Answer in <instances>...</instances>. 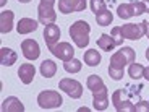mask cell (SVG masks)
I'll return each mask as SVG.
<instances>
[{"instance_id": "6da1fadb", "label": "cell", "mask_w": 149, "mask_h": 112, "mask_svg": "<svg viewBox=\"0 0 149 112\" xmlns=\"http://www.w3.org/2000/svg\"><path fill=\"white\" fill-rule=\"evenodd\" d=\"M134 62V50L131 47H122L118 52H115L110 57V65H109V75L113 80L123 78V68L125 65H130Z\"/></svg>"}, {"instance_id": "7a4b0ae2", "label": "cell", "mask_w": 149, "mask_h": 112, "mask_svg": "<svg viewBox=\"0 0 149 112\" xmlns=\"http://www.w3.org/2000/svg\"><path fill=\"white\" fill-rule=\"evenodd\" d=\"M89 31H91V26L86 21H83V20L74 21L70 26V36L79 49H84L89 44Z\"/></svg>"}, {"instance_id": "3957f363", "label": "cell", "mask_w": 149, "mask_h": 112, "mask_svg": "<svg viewBox=\"0 0 149 112\" xmlns=\"http://www.w3.org/2000/svg\"><path fill=\"white\" fill-rule=\"evenodd\" d=\"M37 104L41 106L42 109H55V107H60V106L63 104V99H62V96L57 91L45 90L42 93H39V96H37Z\"/></svg>"}, {"instance_id": "277c9868", "label": "cell", "mask_w": 149, "mask_h": 112, "mask_svg": "<svg viewBox=\"0 0 149 112\" xmlns=\"http://www.w3.org/2000/svg\"><path fill=\"white\" fill-rule=\"evenodd\" d=\"M55 0H41L37 7V15H39V23L42 24H52L57 20V13L54 10Z\"/></svg>"}, {"instance_id": "5b68a950", "label": "cell", "mask_w": 149, "mask_h": 112, "mask_svg": "<svg viewBox=\"0 0 149 112\" xmlns=\"http://www.w3.org/2000/svg\"><path fill=\"white\" fill-rule=\"evenodd\" d=\"M112 102L115 106V109L118 112H136V106L131 102V99L128 97V93L125 90H117L112 94Z\"/></svg>"}, {"instance_id": "8992f818", "label": "cell", "mask_w": 149, "mask_h": 112, "mask_svg": "<svg viewBox=\"0 0 149 112\" xmlns=\"http://www.w3.org/2000/svg\"><path fill=\"white\" fill-rule=\"evenodd\" d=\"M146 23L148 21H141L139 24H123L122 28H120V31H122L123 37L125 39H130V41H138V39H141L143 36L146 34Z\"/></svg>"}, {"instance_id": "52a82bcc", "label": "cell", "mask_w": 149, "mask_h": 112, "mask_svg": "<svg viewBox=\"0 0 149 112\" xmlns=\"http://www.w3.org/2000/svg\"><path fill=\"white\" fill-rule=\"evenodd\" d=\"M58 86H60V90L65 91V93L70 97H73V99H79V97L83 96V85L79 81H76V80L63 78V80H60Z\"/></svg>"}, {"instance_id": "ba28073f", "label": "cell", "mask_w": 149, "mask_h": 112, "mask_svg": "<svg viewBox=\"0 0 149 112\" xmlns=\"http://www.w3.org/2000/svg\"><path fill=\"white\" fill-rule=\"evenodd\" d=\"M86 0H58V11L60 13H71V11H84Z\"/></svg>"}, {"instance_id": "9c48e42d", "label": "cell", "mask_w": 149, "mask_h": 112, "mask_svg": "<svg viewBox=\"0 0 149 112\" xmlns=\"http://www.w3.org/2000/svg\"><path fill=\"white\" fill-rule=\"evenodd\" d=\"M50 52L55 57H58L60 60H63V62H68V60H71L74 57V49L68 42H58V44H55L50 49Z\"/></svg>"}, {"instance_id": "30bf717a", "label": "cell", "mask_w": 149, "mask_h": 112, "mask_svg": "<svg viewBox=\"0 0 149 112\" xmlns=\"http://www.w3.org/2000/svg\"><path fill=\"white\" fill-rule=\"evenodd\" d=\"M21 50H23V55L26 57L28 60H36L39 57V54H41L39 44L34 39H24L21 42Z\"/></svg>"}, {"instance_id": "8fae6325", "label": "cell", "mask_w": 149, "mask_h": 112, "mask_svg": "<svg viewBox=\"0 0 149 112\" xmlns=\"http://www.w3.org/2000/svg\"><path fill=\"white\" fill-rule=\"evenodd\" d=\"M60 39V28L57 26V24H45V29H44V41L45 44H47L49 50L54 47V46L58 42Z\"/></svg>"}, {"instance_id": "7c38bea8", "label": "cell", "mask_w": 149, "mask_h": 112, "mask_svg": "<svg viewBox=\"0 0 149 112\" xmlns=\"http://www.w3.org/2000/svg\"><path fill=\"white\" fill-rule=\"evenodd\" d=\"M93 99H94V111H105L109 106L107 88H102L99 91H93Z\"/></svg>"}, {"instance_id": "4fadbf2b", "label": "cell", "mask_w": 149, "mask_h": 112, "mask_svg": "<svg viewBox=\"0 0 149 112\" xmlns=\"http://www.w3.org/2000/svg\"><path fill=\"white\" fill-rule=\"evenodd\" d=\"M34 75H36V68H34V65H31V64H23V65H19L18 76H19V80H21V83H24V85H29V83H33Z\"/></svg>"}, {"instance_id": "5bb4252c", "label": "cell", "mask_w": 149, "mask_h": 112, "mask_svg": "<svg viewBox=\"0 0 149 112\" xmlns=\"http://www.w3.org/2000/svg\"><path fill=\"white\" fill-rule=\"evenodd\" d=\"M2 111L3 112H23L24 111V106H23V102L19 101L18 97L10 96L7 99H3V102H2Z\"/></svg>"}, {"instance_id": "9a60e30c", "label": "cell", "mask_w": 149, "mask_h": 112, "mask_svg": "<svg viewBox=\"0 0 149 112\" xmlns=\"http://www.w3.org/2000/svg\"><path fill=\"white\" fill-rule=\"evenodd\" d=\"M13 11L10 10H5L0 13V33L2 34H7L11 31L13 28Z\"/></svg>"}, {"instance_id": "2e32d148", "label": "cell", "mask_w": 149, "mask_h": 112, "mask_svg": "<svg viewBox=\"0 0 149 112\" xmlns=\"http://www.w3.org/2000/svg\"><path fill=\"white\" fill-rule=\"evenodd\" d=\"M37 29V21L33 18H21L16 24V31L18 34H28Z\"/></svg>"}, {"instance_id": "e0dca14e", "label": "cell", "mask_w": 149, "mask_h": 112, "mask_svg": "<svg viewBox=\"0 0 149 112\" xmlns=\"http://www.w3.org/2000/svg\"><path fill=\"white\" fill-rule=\"evenodd\" d=\"M16 52L13 49H8V47H2L0 49V64L3 67H11V65L16 62Z\"/></svg>"}, {"instance_id": "ac0fdd59", "label": "cell", "mask_w": 149, "mask_h": 112, "mask_svg": "<svg viewBox=\"0 0 149 112\" xmlns=\"http://www.w3.org/2000/svg\"><path fill=\"white\" fill-rule=\"evenodd\" d=\"M39 71H41V75L44 76V78H52L54 75L57 73V65L54 64L52 60H44V62L41 64Z\"/></svg>"}, {"instance_id": "d6986e66", "label": "cell", "mask_w": 149, "mask_h": 112, "mask_svg": "<svg viewBox=\"0 0 149 112\" xmlns=\"http://www.w3.org/2000/svg\"><path fill=\"white\" fill-rule=\"evenodd\" d=\"M101 59H102L101 54L97 52L96 49H89V50L84 52V62L89 67H97V65L101 64Z\"/></svg>"}, {"instance_id": "ffe728a7", "label": "cell", "mask_w": 149, "mask_h": 112, "mask_svg": "<svg viewBox=\"0 0 149 112\" xmlns=\"http://www.w3.org/2000/svg\"><path fill=\"white\" fill-rule=\"evenodd\" d=\"M97 46H99L102 50H105V52H110L117 44H115V41H113V37H112L110 34H101V37L97 39Z\"/></svg>"}, {"instance_id": "44dd1931", "label": "cell", "mask_w": 149, "mask_h": 112, "mask_svg": "<svg viewBox=\"0 0 149 112\" xmlns=\"http://www.w3.org/2000/svg\"><path fill=\"white\" fill-rule=\"evenodd\" d=\"M86 85H88V88L91 90V93H93V91H99V90H102V88H105L104 81H102V78L99 76V75H89V76H88Z\"/></svg>"}, {"instance_id": "7402d4cb", "label": "cell", "mask_w": 149, "mask_h": 112, "mask_svg": "<svg viewBox=\"0 0 149 112\" xmlns=\"http://www.w3.org/2000/svg\"><path fill=\"white\" fill-rule=\"evenodd\" d=\"M117 13L122 20H128L131 16H134V8L133 4H120L118 8H117Z\"/></svg>"}, {"instance_id": "603a6c76", "label": "cell", "mask_w": 149, "mask_h": 112, "mask_svg": "<svg viewBox=\"0 0 149 112\" xmlns=\"http://www.w3.org/2000/svg\"><path fill=\"white\" fill-rule=\"evenodd\" d=\"M112 20H113V15H112L110 10H104L102 13L96 15V21H97L99 26H109L112 23Z\"/></svg>"}, {"instance_id": "cb8c5ba5", "label": "cell", "mask_w": 149, "mask_h": 112, "mask_svg": "<svg viewBox=\"0 0 149 112\" xmlns=\"http://www.w3.org/2000/svg\"><path fill=\"white\" fill-rule=\"evenodd\" d=\"M128 75H130L131 78H134V80L143 78V75H144V67H143L141 64H136V62H133V64H130Z\"/></svg>"}, {"instance_id": "d4e9b609", "label": "cell", "mask_w": 149, "mask_h": 112, "mask_svg": "<svg viewBox=\"0 0 149 112\" xmlns=\"http://www.w3.org/2000/svg\"><path fill=\"white\" fill-rule=\"evenodd\" d=\"M63 68H65V71H68V73H78V71H81V62L73 57L71 60L65 62Z\"/></svg>"}, {"instance_id": "484cf974", "label": "cell", "mask_w": 149, "mask_h": 112, "mask_svg": "<svg viewBox=\"0 0 149 112\" xmlns=\"http://www.w3.org/2000/svg\"><path fill=\"white\" fill-rule=\"evenodd\" d=\"M91 10H93L96 15H99V13H102L104 10H107V2H105V0H91Z\"/></svg>"}, {"instance_id": "4316f807", "label": "cell", "mask_w": 149, "mask_h": 112, "mask_svg": "<svg viewBox=\"0 0 149 112\" xmlns=\"http://www.w3.org/2000/svg\"><path fill=\"white\" fill-rule=\"evenodd\" d=\"M112 37H113V41H115L117 46H122L123 41H125V37H123V34H122V31H120L118 26H115L112 29Z\"/></svg>"}, {"instance_id": "83f0119b", "label": "cell", "mask_w": 149, "mask_h": 112, "mask_svg": "<svg viewBox=\"0 0 149 112\" xmlns=\"http://www.w3.org/2000/svg\"><path fill=\"white\" fill-rule=\"evenodd\" d=\"M134 106H136V112H149V102L146 101H138Z\"/></svg>"}, {"instance_id": "f1b7e54d", "label": "cell", "mask_w": 149, "mask_h": 112, "mask_svg": "<svg viewBox=\"0 0 149 112\" xmlns=\"http://www.w3.org/2000/svg\"><path fill=\"white\" fill-rule=\"evenodd\" d=\"M143 78H146V80L149 81V67L144 68V75H143Z\"/></svg>"}, {"instance_id": "f546056e", "label": "cell", "mask_w": 149, "mask_h": 112, "mask_svg": "<svg viewBox=\"0 0 149 112\" xmlns=\"http://www.w3.org/2000/svg\"><path fill=\"white\" fill-rule=\"evenodd\" d=\"M146 36H148V39H149V21L146 23Z\"/></svg>"}, {"instance_id": "4dcf8cb0", "label": "cell", "mask_w": 149, "mask_h": 112, "mask_svg": "<svg viewBox=\"0 0 149 112\" xmlns=\"http://www.w3.org/2000/svg\"><path fill=\"white\" fill-rule=\"evenodd\" d=\"M146 59H148V60H149V47H148V49H146Z\"/></svg>"}, {"instance_id": "1f68e13d", "label": "cell", "mask_w": 149, "mask_h": 112, "mask_svg": "<svg viewBox=\"0 0 149 112\" xmlns=\"http://www.w3.org/2000/svg\"><path fill=\"white\" fill-rule=\"evenodd\" d=\"M143 2H144V4L148 5V13H149V0H143Z\"/></svg>"}, {"instance_id": "d6a6232c", "label": "cell", "mask_w": 149, "mask_h": 112, "mask_svg": "<svg viewBox=\"0 0 149 112\" xmlns=\"http://www.w3.org/2000/svg\"><path fill=\"white\" fill-rule=\"evenodd\" d=\"M5 4H7V0H0V5H2V7H3Z\"/></svg>"}, {"instance_id": "836d02e7", "label": "cell", "mask_w": 149, "mask_h": 112, "mask_svg": "<svg viewBox=\"0 0 149 112\" xmlns=\"http://www.w3.org/2000/svg\"><path fill=\"white\" fill-rule=\"evenodd\" d=\"M18 2H21V4H28V2H31V0H18Z\"/></svg>"}]
</instances>
